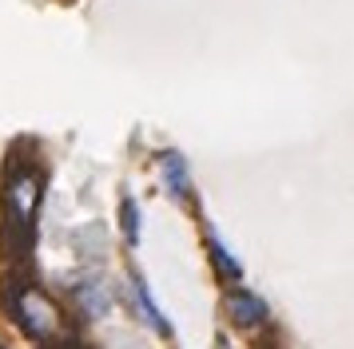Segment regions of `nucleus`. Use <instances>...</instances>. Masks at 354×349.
<instances>
[{"label":"nucleus","mask_w":354,"mask_h":349,"mask_svg":"<svg viewBox=\"0 0 354 349\" xmlns=\"http://www.w3.org/2000/svg\"><path fill=\"white\" fill-rule=\"evenodd\" d=\"M8 306H12L17 326L28 333V337H36V341H52V337H60V333H64L60 310H56L52 298H44L36 286H17V290L8 294Z\"/></svg>","instance_id":"1"},{"label":"nucleus","mask_w":354,"mask_h":349,"mask_svg":"<svg viewBox=\"0 0 354 349\" xmlns=\"http://www.w3.org/2000/svg\"><path fill=\"white\" fill-rule=\"evenodd\" d=\"M36 206H40V179L36 171L20 167L8 179V190H4V210H8V226L17 230L20 238L32 235V219H36Z\"/></svg>","instance_id":"2"},{"label":"nucleus","mask_w":354,"mask_h":349,"mask_svg":"<svg viewBox=\"0 0 354 349\" xmlns=\"http://www.w3.org/2000/svg\"><path fill=\"white\" fill-rule=\"evenodd\" d=\"M227 314L235 317L239 326H255V321L267 317V306H263L255 294H247V290H231V294H227Z\"/></svg>","instance_id":"3"},{"label":"nucleus","mask_w":354,"mask_h":349,"mask_svg":"<svg viewBox=\"0 0 354 349\" xmlns=\"http://www.w3.org/2000/svg\"><path fill=\"white\" fill-rule=\"evenodd\" d=\"M163 187L171 190V199H187V190H192V179H187V163H183V155H176V151H167L163 155Z\"/></svg>","instance_id":"4"},{"label":"nucleus","mask_w":354,"mask_h":349,"mask_svg":"<svg viewBox=\"0 0 354 349\" xmlns=\"http://www.w3.org/2000/svg\"><path fill=\"white\" fill-rule=\"evenodd\" d=\"M131 290H136V301H140V310H144V317L151 321V330H160V333H171V321L163 317V310L156 306V298H151V290H147V282L136 274L131 278Z\"/></svg>","instance_id":"5"},{"label":"nucleus","mask_w":354,"mask_h":349,"mask_svg":"<svg viewBox=\"0 0 354 349\" xmlns=\"http://www.w3.org/2000/svg\"><path fill=\"white\" fill-rule=\"evenodd\" d=\"M76 298H80L88 317H104L112 310V294H108V286H100V282H84L80 290H76Z\"/></svg>","instance_id":"6"},{"label":"nucleus","mask_w":354,"mask_h":349,"mask_svg":"<svg viewBox=\"0 0 354 349\" xmlns=\"http://www.w3.org/2000/svg\"><path fill=\"white\" fill-rule=\"evenodd\" d=\"M120 210H124V235H128V242L136 246V242H140V210H136V203H131V199H124V206H120Z\"/></svg>","instance_id":"7"}]
</instances>
